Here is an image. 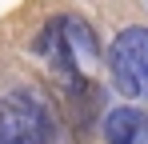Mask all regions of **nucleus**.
<instances>
[{"mask_svg":"<svg viewBox=\"0 0 148 144\" xmlns=\"http://www.w3.org/2000/svg\"><path fill=\"white\" fill-rule=\"evenodd\" d=\"M0 144H52V116L32 92H8L0 100Z\"/></svg>","mask_w":148,"mask_h":144,"instance_id":"nucleus-2","label":"nucleus"},{"mask_svg":"<svg viewBox=\"0 0 148 144\" xmlns=\"http://www.w3.org/2000/svg\"><path fill=\"white\" fill-rule=\"evenodd\" d=\"M112 84L132 100H148V28H124L108 44Z\"/></svg>","mask_w":148,"mask_h":144,"instance_id":"nucleus-1","label":"nucleus"},{"mask_svg":"<svg viewBox=\"0 0 148 144\" xmlns=\"http://www.w3.org/2000/svg\"><path fill=\"white\" fill-rule=\"evenodd\" d=\"M104 140L108 144H148V112L136 104H120L104 116Z\"/></svg>","mask_w":148,"mask_h":144,"instance_id":"nucleus-3","label":"nucleus"},{"mask_svg":"<svg viewBox=\"0 0 148 144\" xmlns=\"http://www.w3.org/2000/svg\"><path fill=\"white\" fill-rule=\"evenodd\" d=\"M60 28H64V40H68V52H72L76 68H80V76L92 68L100 60V44H96V32L88 28V20L84 16H76V12H68V16H60Z\"/></svg>","mask_w":148,"mask_h":144,"instance_id":"nucleus-4","label":"nucleus"}]
</instances>
